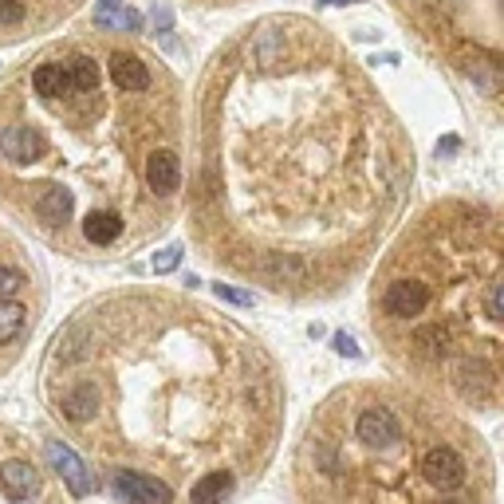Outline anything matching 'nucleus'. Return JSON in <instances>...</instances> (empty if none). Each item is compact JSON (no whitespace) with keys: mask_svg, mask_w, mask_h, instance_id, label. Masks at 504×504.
<instances>
[{"mask_svg":"<svg viewBox=\"0 0 504 504\" xmlns=\"http://www.w3.org/2000/svg\"><path fill=\"white\" fill-rule=\"evenodd\" d=\"M410 178L399 123L319 24L261 20L213 60L189 237L217 272L292 304L339 296Z\"/></svg>","mask_w":504,"mask_h":504,"instance_id":"nucleus-1","label":"nucleus"},{"mask_svg":"<svg viewBox=\"0 0 504 504\" xmlns=\"http://www.w3.org/2000/svg\"><path fill=\"white\" fill-rule=\"evenodd\" d=\"M40 402L119 504H241L280 454L288 386L229 312L174 288H119L51 335Z\"/></svg>","mask_w":504,"mask_h":504,"instance_id":"nucleus-2","label":"nucleus"},{"mask_svg":"<svg viewBox=\"0 0 504 504\" xmlns=\"http://www.w3.org/2000/svg\"><path fill=\"white\" fill-rule=\"evenodd\" d=\"M166 150L181 95L134 44H48L0 87V206L75 261H119L174 225L150 189Z\"/></svg>","mask_w":504,"mask_h":504,"instance_id":"nucleus-3","label":"nucleus"},{"mask_svg":"<svg viewBox=\"0 0 504 504\" xmlns=\"http://www.w3.org/2000/svg\"><path fill=\"white\" fill-rule=\"evenodd\" d=\"M500 217L473 201H437L379 261L367 324L402 382L457 414L492 417L504 399Z\"/></svg>","mask_w":504,"mask_h":504,"instance_id":"nucleus-4","label":"nucleus"},{"mask_svg":"<svg viewBox=\"0 0 504 504\" xmlns=\"http://www.w3.org/2000/svg\"><path fill=\"white\" fill-rule=\"evenodd\" d=\"M292 504H497V457L454 406L402 379H351L304 417Z\"/></svg>","mask_w":504,"mask_h":504,"instance_id":"nucleus-5","label":"nucleus"},{"mask_svg":"<svg viewBox=\"0 0 504 504\" xmlns=\"http://www.w3.org/2000/svg\"><path fill=\"white\" fill-rule=\"evenodd\" d=\"M44 276L13 233L0 225V374L24 355L32 327L44 312Z\"/></svg>","mask_w":504,"mask_h":504,"instance_id":"nucleus-6","label":"nucleus"},{"mask_svg":"<svg viewBox=\"0 0 504 504\" xmlns=\"http://www.w3.org/2000/svg\"><path fill=\"white\" fill-rule=\"evenodd\" d=\"M0 504H68L48 454L5 417H0Z\"/></svg>","mask_w":504,"mask_h":504,"instance_id":"nucleus-7","label":"nucleus"},{"mask_svg":"<svg viewBox=\"0 0 504 504\" xmlns=\"http://www.w3.org/2000/svg\"><path fill=\"white\" fill-rule=\"evenodd\" d=\"M68 8L56 0H0V40H20L24 32L56 28Z\"/></svg>","mask_w":504,"mask_h":504,"instance_id":"nucleus-8","label":"nucleus"},{"mask_svg":"<svg viewBox=\"0 0 504 504\" xmlns=\"http://www.w3.org/2000/svg\"><path fill=\"white\" fill-rule=\"evenodd\" d=\"M331 5H351V0H331Z\"/></svg>","mask_w":504,"mask_h":504,"instance_id":"nucleus-9","label":"nucleus"}]
</instances>
